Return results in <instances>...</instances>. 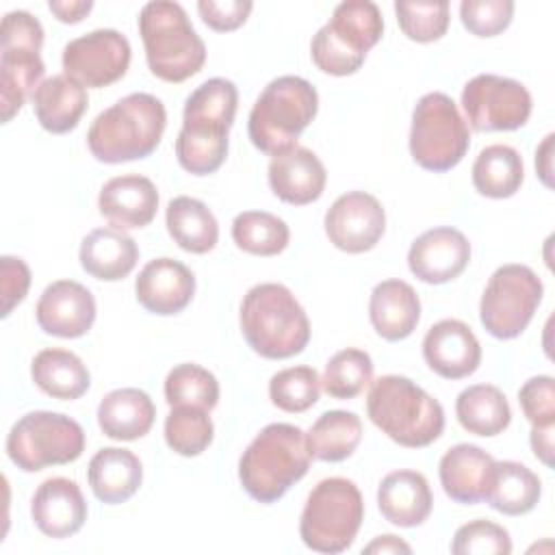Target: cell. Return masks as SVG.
I'll return each mask as SVG.
<instances>
[{
  "instance_id": "6da1fadb",
  "label": "cell",
  "mask_w": 555,
  "mask_h": 555,
  "mask_svg": "<svg viewBox=\"0 0 555 555\" xmlns=\"http://www.w3.org/2000/svg\"><path fill=\"white\" fill-rule=\"evenodd\" d=\"M236 106L238 91L228 78H208L186 98L176 139V158L184 171L208 176L223 165Z\"/></svg>"
},
{
  "instance_id": "7a4b0ae2",
  "label": "cell",
  "mask_w": 555,
  "mask_h": 555,
  "mask_svg": "<svg viewBox=\"0 0 555 555\" xmlns=\"http://www.w3.org/2000/svg\"><path fill=\"white\" fill-rule=\"evenodd\" d=\"M165 126V104L139 91L117 100L91 121L87 145L91 156L106 165L141 160L158 147Z\"/></svg>"
},
{
  "instance_id": "3957f363",
  "label": "cell",
  "mask_w": 555,
  "mask_h": 555,
  "mask_svg": "<svg viewBox=\"0 0 555 555\" xmlns=\"http://www.w3.org/2000/svg\"><path fill=\"white\" fill-rule=\"evenodd\" d=\"M241 332L260 358L286 360L310 343V321L297 297L278 282L251 286L241 301Z\"/></svg>"
},
{
  "instance_id": "277c9868",
  "label": "cell",
  "mask_w": 555,
  "mask_h": 555,
  "mask_svg": "<svg viewBox=\"0 0 555 555\" xmlns=\"http://www.w3.org/2000/svg\"><path fill=\"white\" fill-rule=\"evenodd\" d=\"M306 431L291 423L262 427L238 460V481L258 503L280 501L310 468Z\"/></svg>"
},
{
  "instance_id": "5b68a950",
  "label": "cell",
  "mask_w": 555,
  "mask_h": 555,
  "mask_svg": "<svg viewBox=\"0 0 555 555\" xmlns=\"http://www.w3.org/2000/svg\"><path fill=\"white\" fill-rule=\"evenodd\" d=\"M366 414L382 434L408 449L429 447L444 429L440 401L403 375H382L371 382Z\"/></svg>"
},
{
  "instance_id": "8992f818",
  "label": "cell",
  "mask_w": 555,
  "mask_h": 555,
  "mask_svg": "<svg viewBox=\"0 0 555 555\" xmlns=\"http://www.w3.org/2000/svg\"><path fill=\"white\" fill-rule=\"evenodd\" d=\"M139 35L150 72L165 82H184L206 63V46L178 2L154 0L143 4Z\"/></svg>"
},
{
  "instance_id": "52a82bcc",
  "label": "cell",
  "mask_w": 555,
  "mask_h": 555,
  "mask_svg": "<svg viewBox=\"0 0 555 555\" xmlns=\"http://www.w3.org/2000/svg\"><path fill=\"white\" fill-rule=\"evenodd\" d=\"M319 111V93L301 76L273 78L254 102L247 119V132L264 154H278L297 145L301 132L312 124Z\"/></svg>"
},
{
  "instance_id": "ba28073f",
  "label": "cell",
  "mask_w": 555,
  "mask_h": 555,
  "mask_svg": "<svg viewBox=\"0 0 555 555\" xmlns=\"http://www.w3.org/2000/svg\"><path fill=\"white\" fill-rule=\"evenodd\" d=\"M384 17L371 0L340 2L310 41L312 63L330 76L356 74L382 39Z\"/></svg>"
},
{
  "instance_id": "9c48e42d",
  "label": "cell",
  "mask_w": 555,
  "mask_h": 555,
  "mask_svg": "<svg viewBox=\"0 0 555 555\" xmlns=\"http://www.w3.org/2000/svg\"><path fill=\"white\" fill-rule=\"evenodd\" d=\"M362 520L364 501L358 486L345 477H327L306 499L299 538L310 551L336 555L353 544Z\"/></svg>"
},
{
  "instance_id": "30bf717a",
  "label": "cell",
  "mask_w": 555,
  "mask_h": 555,
  "mask_svg": "<svg viewBox=\"0 0 555 555\" xmlns=\"http://www.w3.org/2000/svg\"><path fill=\"white\" fill-rule=\"evenodd\" d=\"M43 26L28 11H9L0 24V108L9 124L41 85Z\"/></svg>"
},
{
  "instance_id": "8fae6325",
  "label": "cell",
  "mask_w": 555,
  "mask_h": 555,
  "mask_svg": "<svg viewBox=\"0 0 555 555\" xmlns=\"http://www.w3.org/2000/svg\"><path fill=\"white\" fill-rule=\"evenodd\" d=\"M468 147L470 132L457 104L442 91L425 93L412 111L410 154L414 163L444 173L462 163Z\"/></svg>"
},
{
  "instance_id": "7c38bea8",
  "label": "cell",
  "mask_w": 555,
  "mask_h": 555,
  "mask_svg": "<svg viewBox=\"0 0 555 555\" xmlns=\"http://www.w3.org/2000/svg\"><path fill=\"white\" fill-rule=\"evenodd\" d=\"M82 451L85 429L61 412H28L13 423L7 436V455L24 473L76 462Z\"/></svg>"
},
{
  "instance_id": "4fadbf2b",
  "label": "cell",
  "mask_w": 555,
  "mask_h": 555,
  "mask_svg": "<svg viewBox=\"0 0 555 555\" xmlns=\"http://www.w3.org/2000/svg\"><path fill=\"white\" fill-rule=\"evenodd\" d=\"M544 295L542 280L527 264L499 267L481 295L479 321L499 340L520 336L531 323Z\"/></svg>"
},
{
  "instance_id": "5bb4252c",
  "label": "cell",
  "mask_w": 555,
  "mask_h": 555,
  "mask_svg": "<svg viewBox=\"0 0 555 555\" xmlns=\"http://www.w3.org/2000/svg\"><path fill=\"white\" fill-rule=\"evenodd\" d=\"M466 119L477 132L518 130L529 121L531 93L514 78L477 74L462 89Z\"/></svg>"
},
{
  "instance_id": "9a60e30c",
  "label": "cell",
  "mask_w": 555,
  "mask_h": 555,
  "mask_svg": "<svg viewBox=\"0 0 555 555\" xmlns=\"http://www.w3.org/2000/svg\"><path fill=\"white\" fill-rule=\"evenodd\" d=\"M132 59L130 41L115 28H98L63 48V69L85 89H102L126 76Z\"/></svg>"
},
{
  "instance_id": "2e32d148",
  "label": "cell",
  "mask_w": 555,
  "mask_h": 555,
  "mask_svg": "<svg viewBox=\"0 0 555 555\" xmlns=\"http://www.w3.org/2000/svg\"><path fill=\"white\" fill-rule=\"evenodd\" d=\"M325 234L330 243L347 254L373 249L386 232V212L379 199L366 191H349L327 208Z\"/></svg>"
},
{
  "instance_id": "e0dca14e",
  "label": "cell",
  "mask_w": 555,
  "mask_h": 555,
  "mask_svg": "<svg viewBox=\"0 0 555 555\" xmlns=\"http://www.w3.org/2000/svg\"><path fill=\"white\" fill-rule=\"evenodd\" d=\"M93 293L74 280H56L39 295L37 325L56 338H80L95 321Z\"/></svg>"
},
{
  "instance_id": "ac0fdd59",
  "label": "cell",
  "mask_w": 555,
  "mask_h": 555,
  "mask_svg": "<svg viewBox=\"0 0 555 555\" xmlns=\"http://www.w3.org/2000/svg\"><path fill=\"white\" fill-rule=\"evenodd\" d=\"M470 262V243L464 232L440 225L416 236L408 251V267L425 284H447Z\"/></svg>"
},
{
  "instance_id": "d6986e66",
  "label": "cell",
  "mask_w": 555,
  "mask_h": 555,
  "mask_svg": "<svg viewBox=\"0 0 555 555\" xmlns=\"http://www.w3.org/2000/svg\"><path fill=\"white\" fill-rule=\"evenodd\" d=\"M427 366L444 379H464L481 364V345L473 330L460 319L434 323L423 338Z\"/></svg>"
},
{
  "instance_id": "ffe728a7",
  "label": "cell",
  "mask_w": 555,
  "mask_h": 555,
  "mask_svg": "<svg viewBox=\"0 0 555 555\" xmlns=\"http://www.w3.org/2000/svg\"><path fill=\"white\" fill-rule=\"evenodd\" d=\"M134 295L147 312L171 317L191 304L195 295V275L176 258H154L139 271Z\"/></svg>"
},
{
  "instance_id": "44dd1931",
  "label": "cell",
  "mask_w": 555,
  "mask_h": 555,
  "mask_svg": "<svg viewBox=\"0 0 555 555\" xmlns=\"http://www.w3.org/2000/svg\"><path fill=\"white\" fill-rule=\"evenodd\" d=\"M267 178L278 199L293 206H306L323 195L327 171L312 150L293 145L271 156Z\"/></svg>"
},
{
  "instance_id": "7402d4cb",
  "label": "cell",
  "mask_w": 555,
  "mask_h": 555,
  "mask_svg": "<svg viewBox=\"0 0 555 555\" xmlns=\"http://www.w3.org/2000/svg\"><path fill=\"white\" fill-rule=\"evenodd\" d=\"M87 501L76 481L67 477H50L41 481L30 499V516L35 527L54 540L78 533L87 520Z\"/></svg>"
},
{
  "instance_id": "603a6c76",
  "label": "cell",
  "mask_w": 555,
  "mask_h": 555,
  "mask_svg": "<svg viewBox=\"0 0 555 555\" xmlns=\"http://www.w3.org/2000/svg\"><path fill=\"white\" fill-rule=\"evenodd\" d=\"M98 208L117 230L145 228L158 210L156 184L141 173L115 176L100 189Z\"/></svg>"
},
{
  "instance_id": "cb8c5ba5",
  "label": "cell",
  "mask_w": 555,
  "mask_h": 555,
  "mask_svg": "<svg viewBox=\"0 0 555 555\" xmlns=\"http://www.w3.org/2000/svg\"><path fill=\"white\" fill-rule=\"evenodd\" d=\"M377 507L390 525L412 529L429 518L434 494L423 473L401 468L379 481Z\"/></svg>"
},
{
  "instance_id": "d4e9b609",
  "label": "cell",
  "mask_w": 555,
  "mask_h": 555,
  "mask_svg": "<svg viewBox=\"0 0 555 555\" xmlns=\"http://www.w3.org/2000/svg\"><path fill=\"white\" fill-rule=\"evenodd\" d=\"M369 319L384 340H403L421 321V299L412 284L397 278L384 280L371 291Z\"/></svg>"
},
{
  "instance_id": "484cf974",
  "label": "cell",
  "mask_w": 555,
  "mask_h": 555,
  "mask_svg": "<svg viewBox=\"0 0 555 555\" xmlns=\"http://www.w3.org/2000/svg\"><path fill=\"white\" fill-rule=\"evenodd\" d=\"M494 457L477 444L460 442L444 451L438 464V477L444 494L462 505L483 501L486 483Z\"/></svg>"
},
{
  "instance_id": "4316f807",
  "label": "cell",
  "mask_w": 555,
  "mask_h": 555,
  "mask_svg": "<svg viewBox=\"0 0 555 555\" xmlns=\"http://www.w3.org/2000/svg\"><path fill=\"white\" fill-rule=\"evenodd\" d=\"M78 260L91 278L102 282H119L137 267L139 247L124 230L95 228L82 238Z\"/></svg>"
},
{
  "instance_id": "83f0119b",
  "label": "cell",
  "mask_w": 555,
  "mask_h": 555,
  "mask_svg": "<svg viewBox=\"0 0 555 555\" xmlns=\"http://www.w3.org/2000/svg\"><path fill=\"white\" fill-rule=\"evenodd\" d=\"M89 106L87 89L67 74H56L35 89L33 111L39 126L52 134L72 132Z\"/></svg>"
},
{
  "instance_id": "f1b7e54d",
  "label": "cell",
  "mask_w": 555,
  "mask_h": 555,
  "mask_svg": "<svg viewBox=\"0 0 555 555\" xmlns=\"http://www.w3.org/2000/svg\"><path fill=\"white\" fill-rule=\"evenodd\" d=\"M87 479L98 501L119 505L134 496L141 488L143 466L130 449L104 447L89 460Z\"/></svg>"
},
{
  "instance_id": "f546056e",
  "label": "cell",
  "mask_w": 555,
  "mask_h": 555,
  "mask_svg": "<svg viewBox=\"0 0 555 555\" xmlns=\"http://www.w3.org/2000/svg\"><path fill=\"white\" fill-rule=\"evenodd\" d=\"M154 418V401L141 388H115L98 405V425L113 440L130 442L143 438L152 429Z\"/></svg>"
},
{
  "instance_id": "4dcf8cb0",
  "label": "cell",
  "mask_w": 555,
  "mask_h": 555,
  "mask_svg": "<svg viewBox=\"0 0 555 555\" xmlns=\"http://www.w3.org/2000/svg\"><path fill=\"white\" fill-rule=\"evenodd\" d=\"M542 496L540 477L520 462L501 460L492 464L483 501L505 516L529 514Z\"/></svg>"
},
{
  "instance_id": "1f68e13d",
  "label": "cell",
  "mask_w": 555,
  "mask_h": 555,
  "mask_svg": "<svg viewBox=\"0 0 555 555\" xmlns=\"http://www.w3.org/2000/svg\"><path fill=\"white\" fill-rule=\"evenodd\" d=\"M30 377L41 392L59 401L80 399L91 386V375L85 362L74 351L59 347L41 349L33 358Z\"/></svg>"
},
{
  "instance_id": "d6a6232c",
  "label": "cell",
  "mask_w": 555,
  "mask_h": 555,
  "mask_svg": "<svg viewBox=\"0 0 555 555\" xmlns=\"http://www.w3.org/2000/svg\"><path fill=\"white\" fill-rule=\"evenodd\" d=\"M165 225L173 243L189 254H208L219 241V223L212 210L189 195H178L167 204Z\"/></svg>"
},
{
  "instance_id": "836d02e7",
  "label": "cell",
  "mask_w": 555,
  "mask_h": 555,
  "mask_svg": "<svg viewBox=\"0 0 555 555\" xmlns=\"http://www.w3.org/2000/svg\"><path fill=\"white\" fill-rule=\"evenodd\" d=\"M455 416L468 434L492 438L509 427L512 410L499 386L473 384L457 395Z\"/></svg>"
},
{
  "instance_id": "e575fe53",
  "label": "cell",
  "mask_w": 555,
  "mask_h": 555,
  "mask_svg": "<svg viewBox=\"0 0 555 555\" xmlns=\"http://www.w3.org/2000/svg\"><path fill=\"white\" fill-rule=\"evenodd\" d=\"M473 186L479 195L490 199H505L516 195L525 180L522 156L505 143L488 145L473 163Z\"/></svg>"
},
{
  "instance_id": "d590c367",
  "label": "cell",
  "mask_w": 555,
  "mask_h": 555,
  "mask_svg": "<svg viewBox=\"0 0 555 555\" xmlns=\"http://www.w3.org/2000/svg\"><path fill=\"white\" fill-rule=\"evenodd\" d=\"M362 440V421L356 412L330 410L323 412L306 431V442L312 460L343 462L353 455Z\"/></svg>"
},
{
  "instance_id": "8d00e7d4",
  "label": "cell",
  "mask_w": 555,
  "mask_h": 555,
  "mask_svg": "<svg viewBox=\"0 0 555 555\" xmlns=\"http://www.w3.org/2000/svg\"><path fill=\"white\" fill-rule=\"evenodd\" d=\"M232 241L251 256H278L288 247L291 230L273 212L245 210L232 221Z\"/></svg>"
},
{
  "instance_id": "74e56055",
  "label": "cell",
  "mask_w": 555,
  "mask_h": 555,
  "mask_svg": "<svg viewBox=\"0 0 555 555\" xmlns=\"http://www.w3.org/2000/svg\"><path fill=\"white\" fill-rule=\"evenodd\" d=\"M371 382H373V360L366 351L356 347L336 351L327 360L321 377L323 390L332 399H340V401L358 397L360 392H364V388Z\"/></svg>"
},
{
  "instance_id": "f35d334b",
  "label": "cell",
  "mask_w": 555,
  "mask_h": 555,
  "mask_svg": "<svg viewBox=\"0 0 555 555\" xmlns=\"http://www.w3.org/2000/svg\"><path fill=\"white\" fill-rule=\"evenodd\" d=\"M215 438V425L208 410L193 405H173L165 418V442L182 455L195 457L204 453Z\"/></svg>"
},
{
  "instance_id": "ab89813d",
  "label": "cell",
  "mask_w": 555,
  "mask_h": 555,
  "mask_svg": "<svg viewBox=\"0 0 555 555\" xmlns=\"http://www.w3.org/2000/svg\"><path fill=\"white\" fill-rule=\"evenodd\" d=\"M165 401L169 408L193 405L210 412L219 403V382L195 362L176 364L165 377Z\"/></svg>"
},
{
  "instance_id": "60d3db41",
  "label": "cell",
  "mask_w": 555,
  "mask_h": 555,
  "mask_svg": "<svg viewBox=\"0 0 555 555\" xmlns=\"http://www.w3.org/2000/svg\"><path fill=\"white\" fill-rule=\"evenodd\" d=\"M321 395V377L312 366H288L269 379V399L288 414L310 410Z\"/></svg>"
},
{
  "instance_id": "b9f144b4",
  "label": "cell",
  "mask_w": 555,
  "mask_h": 555,
  "mask_svg": "<svg viewBox=\"0 0 555 555\" xmlns=\"http://www.w3.org/2000/svg\"><path fill=\"white\" fill-rule=\"evenodd\" d=\"M401 33L416 43H431L447 35L449 2H395Z\"/></svg>"
},
{
  "instance_id": "7bdbcfd3",
  "label": "cell",
  "mask_w": 555,
  "mask_h": 555,
  "mask_svg": "<svg viewBox=\"0 0 555 555\" xmlns=\"http://www.w3.org/2000/svg\"><path fill=\"white\" fill-rule=\"evenodd\" d=\"M453 555H509L512 538L505 527L492 520H470L453 533Z\"/></svg>"
},
{
  "instance_id": "ee69618b",
  "label": "cell",
  "mask_w": 555,
  "mask_h": 555,
  "mask_svg": "<svg viewBox=\"0 0 555 555\" xmlns=\"http://www.w3.org/2000/svg\"><path fill=\"white\" fill-rule=\"evenodd\" d=\"M514 17L512 0H464L460 4V20L464 28L475 37L501 35Z\"/></svg>"
},
{
  "instance_id": "f6af8a7d",
  "label": "cell",
  "mask_w": 555,
  "mask_h": 555,
  "mask_svg": "<svg viewBox=\"0 0 555 555\" xmlns=\"http://www.w3.org/2000/svg\"><path fill=\"white\" fill-rule=\"evenodd\" d=\"M518 403L531 427L555 425V382L551 375L529 377L518 390Z\"/></svg>"
},
{
  "instance_id": "bcb514c9",
  "label": "cell",
  "mask_w": 555,
  "mask_h": 555,
  "mask_svg": "<svg viewBox=\"0 0 555 555\" xmlns=\"http://www.w3.org/2000/svg\"><path fill=\"white\" fill-rule=\"evenodd\" d=\"M251 9L254 4L249 0H199L197 2L202 22L217 33H230L243 26Z\"/></svg>"
},
{
  "instance_id": "7dc6e473",
  "label": "cell",
  "mask_w": 555,
  "mask_h": 555,
  "mask_svg": "<svg viewBox=\"0 0 555 555\" xmlns=\"http://www.w3.org/2000/svg\"><path fill=\"white\" fill-rule=\"evenodd\" d=\"M30 288V269L17 256L0 258V295H2V319L11 314V310L24 301Z\"/></svg>"
},
{
  "instance_id": "c3c4849f",
  "label": "cell",
  "mask_w": 555,
  "mask_h": 555,
  "mask_svg": "<svg viewBox=\"0 0 555 555\" xmlns=\"http://www.w3.org/2000/svg\"><path fill=\"white\" fill-rule=\"evenodd\" d=\"M48 9L54 13V17L63 24H78L82 22L89 11L93 9L91 0H50Z\"/></svg>"
},
{
  "instance_id": "681fc988",
  "label": "cell",
  "mask_w": 555,
  "mask_h": 555,
  "mask_svg": "<svg viewBox=\"0 0 555 555\" xmlns=\"http://www.w3.org/2000/svg\"><path fill=\"white\" fill-rule=\"evenodd\" d=\"M553 431H555V425H542V427H531V436H529L533 455L548 468L553 466Z\"/></svg>"
},
{
  "instance_id": "f907efd6",
  "label": "cell",
  "mask_w": 555,
  "mask_h": 555,
  "mask_svg": "<svg viewBox=\"0 0 555 555\" xmlns=\"http://www.w3.org/2000/svg\"><path fill=\"white\" fill-rule=\"evenodd\" d=\"M553 132L544 137V141L535 150V171L544 186L553 189Z\"/></svg>"
},
{
  "instance_id": "816d5d0a",
  "label": "cell",
  "mask_w": 555,
  "mask_h": 555,
  "mask_svg": "<svg viewBox=\"0 0 555 555\" xmlns=\"http://www.w3.org/2000/svg\"><path fill=\"white\" fill-rule=\"evenodd\" d=\"M362 553H377V555H386V553H412V546L408 542H403L401 538L386 533V535H377L371 544H366L362 548Z\"/></svg>"
}]
</instances>
